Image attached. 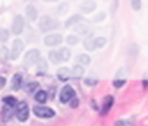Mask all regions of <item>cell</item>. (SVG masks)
I'll use <instances>...</instances> for the list:
<instances>
[{"mask_svg":"<svg viewBox=\"0 0 148 126\" xmlns=\"http://www.w3.org/2000/svg\"><path fill=\"white\" fill-rule=\"evenodd\" d=\"M95 42H97V47L101 49V47H103L106 44V39L105 37H95Z\"/></svg>","mask_w":148,"mask_h":126,"instance_id":"cell-26","label":"cell"},{"mask_svg":"<svg viewBox=\"0 0 148 126\" xmlns=\"http://www.w3.org/2000/svg\"><path fill=\"white\" fill-rule=\"evenodd\" d=\"M97 9V3L94 1V0H84L82 1V4H81V10H82V13H92L94 10Z\"/></svg>","mask_w":148,"mask_h":126,"instance_id":"cell-9","label":"cell"},{"mask_svg":"<svg viewBox=\"0 0 148 126\" xmlns=\"http://www.w3.org/2000/svg\"><path fill=\"white\" fill-rule=\"evenodd\" d=\"M39 59H40V52L38 49H32L25 54V66L30 67V66L36 65L39 62Z\"/></svg>","mask_w":148,"mask_h":126,"instance_id":"cell-3","label":"cell"},{"mask_svg":"<svg viewBox=\"0 0 148 126\" xmlns=\"http://www.w3.org/2000/svg\"><path fill=\"white\" fill-rule=\"evenodd\" d=\"M7 37H9V32L1 29V32H0V39H1V40H7Z\"/></svg>","mask_w":148,"mask_h":126,"instance_id":"cell-32","label":"cell"},{"mask_svg":"<svg viewBox=\"0 0 148 126\" xmlns=\"http://www.w3.org/2000/svg\"><path fill=\"white\" fill-rule=\"evenodd\" d=\"M23 29H25V19H23V16L19 14L14 17V20L12 23V32L14 35H20L23 32Z\"/></svg>","mask_w":148,"mask_h":126,"instance_id":"cell-7","label":"cell"},{"mask_svg":"<svg viewBox=\"0 0 148 126\" xmlns=\"http://www.w3.org/2000/svg\"><path fill=\"white\" fill-rule=\"evenodd\" d=\"M4 84H6V79L0 76V89H1V87H4Z\"/></svg>","mask_w":148,"mask_h":126,"instance_id":"cell-34","label":"cell"},{"mask_svg":"<svg viewBox=\"0 0 148 126\" xmlns=\"http://www.w3.org/2000/svg\"><path fill=\"white\" fill-rule=\"evenodd\" d=\"M127 82V79H121V78H116L115 80H114V86L115 87H121V86H124Z\"/></svg>","mask_w":148,"mask_h":126,"instance_id":"cell-28","label":"cell"},{"mask_svg":"<svg viewBox=\"0 0 148 126\" xmlns=\"http://www.w3.org/2000/svg\"><path fill=\"white\" fill-rule=\"evenodd\" d=\"M33 113L40 118V119H48V118H53L55 116V110L52 108H48V106H43L42 103L40 105H36L33 108Z\"/></svg>","mask_w":148,"mask_h":126,"instance_id":"cell-2","label":"cell"},{"mask_svg":"<svg viewBox=\"0 0 148 126\" xmlns=\"http://www.w3.org/2000/svg\"><path fill=\"white\" fill-rule=\"evenodd\" d=\"M76 63H81V65H89L91 63V57L85 53H81L76 56Z\"/></svg>","mask_w":148,"mask_h":126,"instance_id":"cell-20","label":"cell"},{"mask_svg":"<svg viewBox=\"0 0 148 126\" xmlns=\"http://www.w3.org/2000/svg\"><path fill=\"white\" fill-rule=\"evenodd\" d=\"M26 16L29 17V20H36V17H38V10H36V7L33 6V4H29V6H26Z\"/></svg>","mask_w":148,"mask_h":126,"instance_id":"cell-15","label":"cell"},{"mask_svg":"<svg viewBox=\"0 0 148 126\" xmlns=\"http://www.w3.org/2000/svg\"><path fill=\"white\" fill-rule=\"evenodd\" d=\"M7 57H10V53H9L7 47H1V49H0V62L6 60Z\"/></svg>","mask_w":148,"mask_h":126,"instance_id":"cell-24","label":"cell"},{"mask_svg":"<svg viewBox=\"0 0 148 126\" xmlns=\"http://www.w3.org/2000/svg\"><path fill=\"white\" fill-rule=\"evenodd\" d=\"M38 86H39L38 82H30V83H27L26 86H25V90H26V93H32L33 90H36Z\"/></svg>","mask_w":148,"mask_h":126,"instance_id":"cell-23","label":"cell"},{"mask_svg":"<svg viewBox=\"0 0 148 126\" xmlns=\"http://www.w3.org/2000/svg\"><path fill=\"white\" fill-rule=\"evenodd\" d=\"M66 42H68V44H71V46H75V44H78V42H79V39H78V36H75V35H69L68 37H66Z\"/></svg>","mask_w":148,"mask_h":126,"instance_id":"cell-25","label":"cell"},{"mask_svg":"<svg viewBox=\"0 0 148 126\" xmlns=\"http://www.w3.org/2000/svg\"><path fill=\"white\" fill-rule=\"evenodd\" d=\"M69 105H71V108H73V109L78 108V105H79V99H78L76 96H73V97L69 100Z\"/></svg>","mask_w":148,"mask_h":126,"instance_id":"cell-29","label":"cell"},{"mask_svg":"<svg viewBox=\"0 0 148 126\" xmlns=\"http://www.w3.org/2000/svg\"><path fill=\"white\" fill-rule=\"evenodd\" d=\"M22 83H23V76H22L20 73L13 75V78H12V86H10V87H12L13 90H19Z\"/></svg>","mask_w":148,"mask_h":126,"instance_id":"cell-11","label":"cell"},{"mask_svg":"<svg viewBox=\"0 0 148 126\" xmlns=\"http://www.w3.org/2000/svg\"><path fill=\"white\" fill-rule=\"evenodd\" d=\"M59 26H60V22L53 19V17H49V16H43L39 20V30L40 32H50V30L58 29Z\"/></svg>","mask_w":148,"mask_h":126,"instance_id":"cell-1","label":"cell"},{"mask_svg":"<svg viewBox=\"0 0 148 126\" xmlns=\"http://www.w3.org/2000/svg\"><path fill=\"white\" fill-rule=\"evenodd\" d=\"M84 46H85L86 50H95V49H98V47H97V42H95V39H94L92 36H86V37H85Z\"/></svg>","mask_w":148,"mask_h":126,"instance_id":"cell-14","label":"cell"},{"mask_svg":"<svg viewBox=\"0 0 148 126\" xmlns=\"http://www.w3.org/2000/svg\"><path fill=\"white\" fill-rule=\"evenodd\" d=\"M40 69H46V65H45V60H40Z\"/></svg>","mask_w":148,"mask_h":126,"instance_id":"cell-35","label":"cell"},{"mask_svg":"<svg viewBox=\"0 0 148 126\" xmlns=\"http://www.w3.org/2000/svg\"><path fill=\"white\" fill-rule=\"evenodd\" d=\"M60 42H62V36H60L59 33H50V35H48V36L43 39V43H45L46 46H50V47L60 44Z\"/></svg>","mask_w":148,"mask_h":126,"instance_id":"cell-8","label":"cell"},{"mask_svg":"<svg viewBox=\"0 0 148 126\" xmlns=\"http://www.w3.org/2000/svg\"><path fill=\"white\" fill-rule=\"evenodd\" d=\"M97 83H98V80L94 79V78H86L85 79V84L86 86H94V84H97Z\"/></svg>","mask_w":148,"mask_h":126,"instance_id":"cell-31","label":"cell"},{"mask_svg":"<svg viewBox=\"0 0 148 126\" xmlns=\"http://www.w3.org/2000/svg\"><path fill=\"white\" fill-rule=\"evenodd\" d=\"M75 32L79 33V35H84V36L91 35V29H89L86 25H84V23H76V25H75Z\"/></svg>","mask_w":148,"mask_h":126,"instance_id":"cell-12","label":"cell"},{"mask_svg":"<svg viewBox=\"0 0 148 126\" xmlns=\"http://www.w3.org/2000/svg\"><path fill=\"white\" fill-rule=\"evenodd\" d=\"M73 96H76L73 87H72V86H63V89L60 90L59 99H60L62 103H69V100H71Z\"/></svg>","mask_w":148,"mask_h":126,"instance_id":"cell-5","label":"cell"},{"mask_svg":"<svg viewBox=\"0 0 148 126\" xmlns=\"http://www.w3.org/2000/svg\"><path fill=\"white\" fill-rule=\"evenodd\" d=\"M58 54H59V57H60V62H66V60L71 59V50H69L68 47H60V49L58 50Z\"/></svg>","mask_w":148,"mask_h":126,"instance_id":"cell-17","label":"cell"},{"mask_svg":"<svg viewBox=\"0 0 148 126\" xmlns=\"http://www.w3.org/2000/svg\"><path fill=\"white\" fill-rule=\"evenodd\" d=\"M25 44L20 39H14L13 40V44H12V49H10V59H17L23 50Z\"/></svg>","mask_w":148,"mask_h":126,"instance_id":"cell-6","label":"cell"},{"mask_svg":"<svg viewBox=\"0 0 148 126\" xmlns=\"http://www.w3.org/2000/svg\"><path fill=\"white\" fill-rule=\"evenodd\" d=\"M66 10H68V4L66 3H62L58 9H56V13H59V14H63V13H66Z\"/></svg>","mask_w":148,"mask_h":126,"instance_id":"cell-27","label":"cell"},{"mask_svg":"<svg viewBox=\"0 0 148 126\" xmlns=\"http://www.w3.org/2000/svg\"><path fill=\"white\" fill-rule=\"evenodd\" d=\"M105 19V13H98L95 17H94V22H102Z\"/></svg>","mask_w":148,"mask_h":126,"instance_id":"cell-33","label":"cell"},{"mask_svg":"<svg viewBox=\"0 0 148 126\" xmlns=\"http://www.w3.org/2000/svg\"><path fill=\"white\" fill-rule=\"evenodd\" d=\"M35 100H36L38 103H42V105H43V103L48 100V92H46V90H39V92H36Z\"/></svg>","mask_w":148,"mask_h":126,"instance_id":"cell-18","label":"cell"},{"mask_svg":"<svg viewBox=\"0 0 148 126\" xmlns=\"http://www.w3.org/2000/svg\"><path fill=\"white\" fill-rule=\"evenodd\" d=\"M49 59L52 63H59V62H60V57H59V54H58V50L49 52Z\"/></svg>","mask_w":148,"mask_h":126,"instance_id":"cell-22","label":"cell"},{"mask_svg":"<svg viewBox=\"0 0 148 126\" xmlns=\"http://www.w3.org/2000/svg\"><path fill=\"white\" fill-rule=\"evenodd\" d=\"M112 105H114V96H111V95L105 96L103 102H102V115H106L109 112V109L112 108Z\"/></svg>","mask_w":148,"mask_h":126,"instance_id":"cell-10","label":"cell"},{"mask_svg":"<svg viewBox=\"0 0 148 126\" xmlns=\"http://www.w3.org/2000/svg\"><path fill=\"white\" fill-rule=\"evenodd\" d=\"M71 75H72V73H71V70H69L68 67H60V69L58 70V79H59V80H63V82H65V80H68V79L71 78Z\"/></svg>","mask_w":148,"mask_h":126,"instance_id":"cell-16","label":"cell"},{"mask_svg":"<svg viewBox=\"0 0 148 126\" xmlns=\"http://www.w3.org/2000/svg\"><path fill=\"white\" fill-rule=\"evenodd\" d=\"M72 76H75V78H81V76H84L85 75V67H84V65H81V63H76L73 67H72Z\"/></svg>","mask_w":148,"mask_h":126,"instance_id":"cell-13","label":"cell"},{"mask_svg":"<svg viewBox=\"0 0 148 126\" xmlns=\"http://www.w3.org/2000/svg\"><path fill=\"white\" fill-rule=\"evenodd\" d=\"M16 118L20 122L27 121V118H29V106H27L26 102H19L16 105Z\"/></svg>","mask_w":148,"mask_h":126,"instance_id":"cell-4","label":"cell"},{"mask_svg":"<svg viewBox=\"0 0 148 126\" xmlns=\"http://www.w3.org/2000/svg\"><path fill=\"white\" fill-rule=\"evenodd\" d=\"M131 6L134 10H140L141 9V0H131Z\"/></svg>","mask_w":148,"mask_h":126,"instance_id":"cell-30","label":"cell"},{"mask_svg":"<svg viewBox=\"0 0 148 126\" xmlns=\"http://www.w3.org/2000/svg\"><path fill=\"white\" fill-rule=\"evenodd\" d=\"M3 102H4L9 108H13V106H16V105H17L16 99H14V97H12V96H6V97H3Z\"/></svg>","mask_w":148,"mask_h":126,"instance_id":"cell-21","label":"cell"},{"mask_svg":"<svg viewBox=\"0 0 148 126\" xmlns=\"http://www.w3.org/2000/svg\"><path fill=\"white\" fill-rule=\"evenodd\" d=\"M82 20V16L81 14H75V16H72V17H69L66 22H65V26L66 27H71V26H75L76 23H79Z\"/></svg>","mask_w":148,"mask_h":126,"instance_id":"cell-19","label":"cell"},{"mask_svg":"<svg viewBox=\"0 0 148 126\" xmlns=\"http://www.w3.org/2000/svg\"><path fill=\"white\" fill-rule=\"evenodd\" d=\"M43 1H48V3H55V1H58V0H43Z\"/></svg>","mask_w":148,"mask_h":126,"instance_id":"cell-36","label":"cell"}]
</instances>
